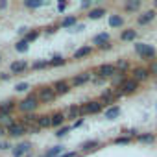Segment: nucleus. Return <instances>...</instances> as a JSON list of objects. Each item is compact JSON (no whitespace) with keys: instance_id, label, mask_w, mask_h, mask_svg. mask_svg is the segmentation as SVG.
<instances>
[{"instance_id":"46","label":"nucleus","mask_w":157,"mask_h":157,"mask_svg":"<svg viewBox=\"0 0 157 157\" xmlns=\"http://www.w3.org/2000/svg\"><path fill=\"white\" fill-rule=\"evenodd\" d=\"M93 10V2H82V10Z\"/></svg>"},{"instance_id":"25","label":"nucleus","mask_w":157,"mask_h":157,"mask_svg":"<svg viewBox=\"0 0 157 157\" xmlns=\"http://www.w3.org/2000/svg\"><path fill=\"white\" fill-rule=\"evenodd\" d=\"M67 115H68V118H82V117H83L82 105H70V107L67 109Z\"/></svg>"},{"instance_id":"27","label":"nucleus","mask_w":157,"mask_h":157,"mask_svg":"<svg viewBox=\"0 0 157 157\" xmlns=\"http://www.w3.org/2000/svg\"><path fill=\"white\" fill-rule=\"evenodd\" d=\"M109 26L111 28H122L124 26V19L120 15H109Z\"/></svg>"},{"instance_id":"41","label":"nucleus","mask_w":157,"mask_h":157,"mask_svg":"<svg viewBox=\"0 0 157 157\" xmlns=\"http://www.w3.org/2000/svg\"><path fill=\"white\" fill-rule=\"evenodd\" d=\"M59 157H80V153H78V151H65Z\"/></svg>"},{"instance_id":"16","label":"nucleus","mask_w":157,"mask_h":157,"mask_svg":"<svg viewBox=\"0 0 157 157\" xmlns=\"http://www.w3.org/2000/svg\"><path fill=\"white\" fill-rule=\"evenodd\" d=\"M26 68H28V63H26L24 59H21V61H13V63L10 65L11 74H21V72H26Z\"/></svg>"},{"instance_id":"50","label":"nucleus","mask_w":157,"mask_h":157,"mask_svg":"<svg viewBox=\"0 0 157 157\" xmlns=\"http://www.w3.org/2000/svg\"><path fill=\"white\" fill-rule=\"evenodd\" d=\"M10 78H11V74H8V72H2V74H0V80H10Z\"/></svg>"},{"instance_id":"47","label":"nucleus","mask_w":157,"mask_h":157,"mask_svg":"<svg viewBox=\"0 0 157 157\" xmlns=\"http://www.w3.org/2000/svg\"><path fill=\"white\" fill-rule=\"evenodd\" d=\"M80 126H83V118H78V120L72 124V128H80Z\"/></svg>"},{"instance_id":"52","label":"nucleus","mask_w":157,"mask_h":157,"mask_svg":"<svg viewBox=\"0 0 157 157\" xmlns=\"http://www.w3.org/2000/svg\"><path fill=\"white\" fill-rule=\"evenodd\" d=\"M65 8H67V2H59L57 10H59V11H65Z\"/></svg>"},{"instance_id":"42","label":"nucleus","mask_w":157,"mask_h":157,"mask_svg":"<svg viewBox=\"0 0 157 157\" xmlns=\"http://www.w3.org/2000/svg\"><path fill=\"white\" fill-rule=\"evenodd\" d=\"M93 83H94V85H104V83H105V80H104V78L94 76V78H93Z\"/></svg>"},{"instance_id":"19","label":"nucleus","mask_w":157,"mask_h":157,"mask_svg":"<svg viewBox=\"0 0 157 157\" xmlns=\"http://www.w3.org/2000/svg\"><path fill=\"white\" fill-rule=\"evenodd\" d=\"M109 39H111V35H109L107 32H102V33H96V35L93 37V44L102 46V44H105V43H111Z\"/></svg>"},{"instance_id":"34","label":"nucleus","mask_w":157,"mask_h":157,"mask_svg":"<svg viewBox=\"0 0 157 157\" xmlns=\"http://www.w3.org/2000/svg\"><path fill=\"white\" fill-rule=\"evenodd\" d=\"M46 67H50V63L46 59H39V61H35L32 65V68H35V70H41V68H46Z\"/></svg>"},{"instance_id":"4","label":"nucleus","mask_w":157,"mask_h":157,"mask_svg":"<svg viewBox=\"0 0 157 157\" xmlns=\"http://www.w3.org/2000/svg\"><path fill=\"white\" fill-rule=\"evenodd\" d=\"M102 109H104V104L100 100H91V102L82 104V113L83 115H98V113H102Z\"/></svg>"},{"instance_id":"7","label":"nucleus","mask_w":157,"mask_h":157,"mask_svg":"<svg viewBox=\"0 0 157 157\" xmlns=\"http://www.w3.org/2000/svg\"><path fill=\"white\" fill-rule=\"evenodd\" d=\"M6 129H8V135H10V137H21V135L28 133L30 128H28L24 122H17V120H15V122H13L11 126H8Z\"/></svg>"},{"instance_id":"15","label":"nucleus","mask_w":157,"mask_h":157,"mask_svg":"<svg viewBox=\"0 0 157 157\" xmlns=\"http://www.w3.org/2000/svg\"><path fill=\"white\" fill-rule=\"evenodd\" d=\"M15 107H19V104H17L15 100H11V98H10V100H4V102H0V113L11 115Z\"/></svg>"},{"instance_id":"3","label":"nucleus","mask_w":157,"mask_h":157,"mask_svg":"<svg viewBox=\"0 0 157 157\" xmlns=\"http://www.w3.org/2000/svg\"><path fill=\"white\" fill-rule=\"evenodd\" d=\"M117 72H118V70H117L115 63H104V65H100V67L96 68V74H94V76L104 78V80H111Z\"/></svg>"},{"instance_id":"30","label":"nucleus","mask_w":157,"mask_h":157,"mask_svg":"<svg viewBox=\"0 0 157 157\" xmlns=\"http://www.w3.org/2000/svg\"><path fill=\"white\" fill-rule=\"evenodd\" d=\"M48 63H50V67H63V65L67 63V59H65L63 56H52V57L48 59Z\"/></svg>"},{"instance_id":"12","label":"nucleus","mask_w":157,"mask_h":157,"mask_svg":"<svg viewBox=\"0 0 157 157\" xmlns=\"http://www.w3.org/2000/svg\"><path fill=\"white\" fill-rule=\"evenodd\" d=\"M30 150H32V142L24 140V142H19L15 148H11V153H13V157H24Z\"/></svg>"},{"instance_id":"14","label":"nucleus","mask_w":157,"mask_h":157,"mask_svg":"<svg viewBox=\"0 0 157 157\" xmlns=\"http://www.w3.org/2000/svg\"><path fill=\"white\" fill-rule=\"evenodd\" d=\"M70 83L68 82H65V80H57L56 83H54V91H56V94H68L70 93Z\"/></svg>"},{"instance_id":"22","label":"nucleus","mask_w":157,"mask_h":157,"mask_svg":"<svg viewBox=\"0 0 157 157\" xmlns=\"http://www.w3.org/2000/svg\"><path fill=\"white\" fill-rule=\"evenodd\" d=\"M37 126H39L41 129L52 128V115H39V118H37Z\"/></svg>"},{"instance_id":"38","label":"nucleus","mask_w":157,"mask_h":157,"mask_svg":"<svg viewBox=\"0 0 157 157\" xmlns=\"http://www.w3.org/2000/svg\"><path fill=\"white\" fill-rule=\"evenodd\" d=\"M131 140H133V139H129V137H126V135H122V137H117V139H115L113 142H115V144H129Z\"/></svg>"},{"instance_id":"21","label":"nucleus","mask_w":157,"mask_h":157,"mask_svg":"<svg viewBox=\"0 0 157 157\" xmlns=\"http://www.w3.org/2000/svg\"><path fill=\"white\" fill-rule=\"evenodd\" d=\"M93 54V46H82V48H78L76 52H74V59H83V57H87V56H91Z\"/></svg>"},{"instance_id":"11","label":"nucleus","mask_w":157,"mask_h":157,"mask_svg":"<svg viewBox=\"0 0 157 157\" xmlns=\"http://www.w3.org/2000/svg\"><path fill=\"white\" fill-rule=\"evenodd\" d=\"M100 102H102L104 105H107V107L115 105V102H117V98H115V89L109 87V89L102 91V94H100Z\"/></svg>"},{"instance_id":"53","label":"nucleus","mask_w":157,"mask_h":157,"mask_svg":"<svg viewBox=\"0 0 157 157\" xmlns=\"http://www.w3.org/2000/svg\"><path fill=\"white\" fill-rule=\"evenodd\" d=\"M6 6H8V2H4V0H2V2H0V10H4Z\"/></svg>"},{"instance_id":"48","label":"nucleus","mask_w":157,"mask_h":157,"mask_svg":"<svg viewBox=\"0 0 157 157\" xmlns=\"http://www.w3.org/2000/svg\"><path fill=\"white\" fill-rule=\"evenodd\" d=\"M10 148H11L10 142H0V150H10Z\"/></svg>"},{"instance_id":"44","label":"nucleus","mask_w":157,"mask_h":157,"mask_svg":"<svg viewBox=\"0 0 157 157\" xmlns=\"http://www.w3.org/2000/svg\"><path fill=\"white\" fill-rule=\"evenodd\" d=\"M28 32H30V28H26V26H21V28H19V33H21V35H24V37H26V33H28Z\"/></svg>"},{"instance_id":"40","label":"nucleus","mask_w":157,"mask_h":157,"mask_svg":"<svg viewBox=\"0 0 157 157\" xmlns=\"http://www.w3.org/2000/svg\"><path fill=\"white\" fill-rule=\"evenodd\" d=\"M148 70H150V74H151L153 78H157V59H153V61L150 63V67H148Z\"/></svg>"},{"instance_id":"2","label":"nucleus","mask_w":157,"mask_h":157,"mask_svg":"<svg viewBox=\"0 0 157 157\" xmlns=\"http://www.w3.org/2000/svg\"><path fill=\"white\" fill-rule=\"evenodd\" d=\"M37 107H39V98H37V94H28L24 100H21V102H19V109H21L24 115L33 113Z\"/></svg>"},{"instance_id":"28","label":"nucleus","mask_w":157,"mask_h":157,"mask_svg":"<svg viewBox=\"0 0 157 157\" xmlns=\"http://www.w3.org/2000/svg\"><path fill=\"white\" fill-rule=\"evenodd\" d=\"M135 140H137V142H142V144H151V142L155 140V135H153V133H140Z\"/></svg>"},{"instance_id":"26","label":"nucleus","mask_w":157,"mask_h":157,"mask_svg":"<svg viewBox=\"0 0 157 157\" xmlns=\"http://www.w3.org/2000/svg\"><path fill=\"white\" fill-rule=\"evenodd\" d=\"M104 15H105V8H93L87 17H89L91 21H98V19H102Z\"/></svg>"},{"instance_id":"29","label":"nucleus","mask_w":157,"mask_h":157,"mask_svg":"<svg viewBox=\"0 0 157 157\" xmlns=\"http://www.w3.org/2000/svg\"><path fill=\"white\" fill-rule=\"evenodd\" d=\"M76 24H78V19H76V17H65V19L61 21V28H68V30H72Z\"/></svg>"},{"instance_id":"10","label":"nucleus","mask_w":157,"mask_h":157,"mask_svg":"<svg viewBox=\"0 0 157 157\" xmlns=\"http://www.w3.org/2000/svg\"><path fill=\"white\" fill-rule=\"evenodd\" d=\"M120 91L128 96V94H133V93H137L139 91V82H135L133 78H126V82L120 85Z\"/></svg>"},{"instance_id":"24","label":"nucleus","mask_w":157,"mask_h":157,"mask_svg":"<svg viewBox=\"0 0 157 157\" xmlns=\"http://www.w3.org/2000/svg\"><path fill=\"white\" fill-rule=\"evenodd\" d=\"M63 124H65V115L61 113V111H57V113H54L52 115V128H63Z\"/></svg>"},{"instance_id":"45","label":"nucleus","mask_w":157,"mask_h":157,"mask_svg":"<svg viewBox=\"0 0 157 157\" xmlns=\"http://www.w3.org/2000/svg\"><path fill=\"white\" fill-rule=\"evenodd\" d=\"M111 48H113V44H111V43H105V44L98 46V50H111Z\"/></svg>"},{"instance_id":"37","label":"nucleus","mask_w":157,"mask_h":157,"mask_svg":"<svg viewBox=\"0 0 157 157\" xmlns=\"http://www.w3.org/2000/svg\"><path fill=\"white\" fill-rule=\"evenodd\" d=\"M70 129H72V126H63V128H59V129L56 131V137H59V139H61V137H65Z\"/></svg>"},{"instance_id":"9","label":"nucleus","mask_w":157,"mask_h":157,"mask_svg":"<svg viewBox=\"0 0 157 157\" xmlns=\"http://www.w3.org/2000/svg\"><path fill=\"white\" fill-rule=\"evenodd\" d=\"M155 17H157V11L155 10H148V11H144V13H140L137 17V24L139 26H148L150 22L155 21Z\"/></svg>"},{"instance_id":"39","label":"nucleus","mask_w":157,"mask_h":157,"mask_svg":"<svg viewBox=\"0 0 157 157\" xmlns=\"http://www.w3.org/2000/svg\"><path fill=\"white\" fill-rule=\"evenodd\" d=\"M28 89H30V85H28L26 82H21V83L15 85V91H17V93H24V91H28Z\"/></svg>"},{"instance_id":"23","label":"nucleus","mask_w":157,"mask_h":157,"mask_svg":"<svg viewBox=\"0 0 157 157\" xmlns=\"http://www.w3.org/2000/svg\"><path fill=\"white\" fill-rule=\"evenodd\" d=\"M140 6H142L140 0H129V2H126V4H124V10H126L128 13H135V11H139V10H140Z\"/></svg>"},{"instance_id":"32","label":"nucleus","mask_w":157,"mask_h":157,"mask_svg":"<svg viewBox=\"0 0 157 157\" xmlns=\"http://www.w3.org/2000/svg\"><path fill=\"white\" fill-rule=\"evenodd\" d=\"M15 50H17V52H21V54H24V52H28V50H30V43H28L26 39H21V41L15 44Z\"/></svg>"},{"instance_id":"20","label":"nucleus","mask_w":157,"mask_h":157,"mask_svg":"<svg viewBox=\"0 0 157 157\" xmlns=\"http://www.w3.org/2000/svg\"><path fill=\"white\" fill-rule=\"evenodd\" d=\"M126 82V74L124 72H117L113 78H111V87L113 89H120V85Z\"/></svg>"},{"instance_id":"55","label":"nucleus","mask_w":157,"mask_h":157,"mask_svg":"<svg viewBox=\"0 0 157 157\" xmlns=\"http://www.w3.org/2000/svg\"><path fill=\"white\" fill-rule=\"evenodd\" d=\"M0 61H2V57H0Z\"/></svg>"},{"instance_id":"35","label":"nucleus","mask_w":157,"mask_h":157,"mask_svg":"<svg viewBox=\"0 0 157 157\" xmlns=\"http://www.w3.org/2000/svg\"><path fill=\"white\" fill-rule=\"evenodd\" d=\"M39 33H41L39 30H32V32H28V33H26V37H24V39H26L28 43H32V41H35V39L39 37Z\"/></svg>"},{"instance_id":"51","label":"nucleus","mask_w":157,"mask_h":157,"mask_svg":"<svg viewBox=\"0 0 157 157\" xmlns=\"http://www.w3.org/2000/svg\"><path fill=\"white\" fill-rule=\"evenodd\" d=\"M2 135H8V129H6L2 124H0V137H2Z\"/></svg>"},{"instance_id":"49","label":"nucleus","mask_w":157,"mask_h":157,"mask_svg":"<svg viewBox=\"0 0 157 157\" xmlns=\"http://www.w3.org/2000/svg\"><path fill=\"white\" fill-rule=\"evenodd\" d=\"M56 30H57V26H48V28H46V33L52 35V33H56Z\"/></svg>"},{"instance_id":"31","label":"nucleus","mask_w":157,"mask_h":157,"mask_svg":"<svg viewBox=\"0 0 157 157\" xmlns=\"http://www.w3.org/2000/svg\"><path fill=\"white\" fill-rule=\"evenodd\" d=\"M44 4L46 2H43V0H24V8H28V10H37Z\"/></svg>"},{"instance_id":"6","label":"nucleus","mask_w":157,"mask_h":157,"mask_svg":"<svg viewBox=\"0 0 157 157\" xmlns=\"http://www.w3.org/2000/svg\"><path fill=\"white\" fill-rule=\"evenodd\" d=\"M151 74H150V70H148V67H133L131 68V78L135 82H139V83H142V82H146L148 78H150Z\"/></svg>"},{"instance_id":"17","label":"nucleus","mask_w":157,"mask_h":157,"mask_svg":"<svg viewBox=\"0 0 157 157\" xmlns=\"http://www.w3.org/2000/svg\"><path fill=\"white\" fill-rule=\"evenodd\" d=\"M104 117H105V120H115V118H118V117H120V105H111V107H105Z\"/></svg>"},{"instance_id":"43","label":"nucleus","mask_w":157,"mask_h":157,"mask_svg":"<svg viewBox=\"0 0 157 157\" xmlns=\"http://www.w3.org/2000/svg\"><path fill=\"white\" fill-rule=\"evenodd\" d=\"M82 30H85V24H76L70 32H72V33H76V32H82Z\"/></svg>"},{"instance_id":"54","label":"nucleus","mask_w":157,"mask_h":157,"mask_svg":"<svg viewBox=\"0 0 157 157\" xmlns=\"http://www.w3.org/2000/svg\"><path fill=\"white\" fill-rule=\"evenodd\" d=\"M155 8H157V2H155Z\"/></svg>"},{"instance_id":"13","label":"nucleus","mask_w":157,"mask_h":157,"mask_svg":"<svg viewBox=\"0 0 157 157\" xmlns=\"http://www.w3.org/2000/svg\"><path fill=\"white\" fill-rule=\"evenodd\" d=\"M135 39H137V30L135 28H128V30L120 32V41L122 43H135Z\"/></svg>"},{"instance_id":"33","label":"nucleus","mask_w":157,"mask_h":157,"mask_svg":"<svg viewBox=\"0 0 157 157\" xmlns=\"http://www.w3.org/2000/svg\"><path fill=\"white\" fill-rule=\"evenodd\" d=\"M115 67H117L118 72H124V74H126V70L129 68V61H128V59H118V61L115 63Z\"/></svg>"},{"instance_id":"36","label":"nucleus","mask_w":157,"mask_h":157,"mask_svg":"<svg viewBox=\"0 0 157 157\" xmlns=\"http://www.w3.org/2000/svg\"><path fill=\"white\" fill-rule=\"evenodd\" d=\"M0 122H4V124H8V126H11L15 120H13V117L11 115H6V113H0Z\"/></svg>"},{"instance_id":"18","label":"nucleus","mask_w":157,"mask_h":157,"mask_svg":"<svg viewBox=\"0 0 157 157\" xmlns=\"http://www.w3.org/2000/svg\"><path fill=\"white\" fill-rule=\"evenodd\" d=\"M100 146V140H96V139H93V140H85V142H82V146H80V151L82 153H87V151H93V150H96Z\"/></svg>"},{"instance_id":"1","label":"nucleus","mask_w":157,"mask_h":157,"mask_svg":"<svg viewBox=\"0 0 157 157\" xmlns=\"http://www.w3.org/2000/svg\"><path fill=\"white\" fill-rule=\"evenodd\" d=\"M135 54H137L140 59L150 61V59H155L157 50H155L151 44H148V43H135Z\"/></svg>"},{"instance_id":"8","label":"nucleus","mask_w":157,"mask_h":157,"mask_svg":"<svg viewBox=\"0 0 157 157\" xmlns=\"http://www.w3.org/2000/svg\"><path fill=\"white\" fill-rule=\"evenodd\" d=\"M89 82H93V74H91V72H82V74H76V76L72 78L70 85H72V87H82V85H85V83H89Z\"/></svg>"},{"instance_id":"5","label":"nucleus","mask_w":157,"mask_h":157,"mask_svg":"<svg viewBox=\"0 0 157 157\" xmlns=\"http://www.w3.org/2000/svg\"><path fill=\"white\" fill-rule=\"evenodd\" d=\"M37 98H39L41 104H50L57 98V94H56L54 87H41L39 93H37Z\"/></svg>"}]
</instances>
